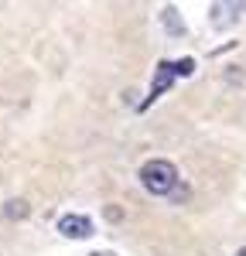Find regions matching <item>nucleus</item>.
I'll use <instances>...</instances> for the list:
<instances>
[{"label":"nucleus","instance_id":"39448f33","mask_svg":"<svg viewBox=\"0 0 246 256\" xmlns=\"http://www.w3.org/2000/svg\"><path fill=\"white\" fill-rule=\"evenodd\" d=\"M4 212H7V216H10V218H20V216H24V212H28V205L14 198V202H7V208H4Z\"/></svg>","mask_w":246,"mask_h":256},{"label":"nucleus","instance_id":"423d86ee","mask_svg":"<svg viewBox=\"0 0 246 256\" xmlns=\"http://www.w3.org/2000/svg\"><path fill=\"white\" fill-rule=\"evenodd\" d=\"M92 256H116V253H92Z\"/></svg>","mask_w":246,"mask_h":256},{"label":"nucleus","instance_id":"f03ea898","mask_svg":"<svg viewBox=\"0 0 246 256\" xmlns=\"http://www.w3.org/2000/svg\"><path fill=\"white\" fill-rule=\"evenodd\" d=\"M192 72H195V62H192V58H182V62H161V65H158V72H154V82H150V96L140 102V110H147L154 99H161V96H164V89H171L178 76H192Z\"/></svg>","mask_w":246,"mask_h":256},{"label":"nucleus","instance_id":"0eeeda50","mask_svg":"<svg viewBox=\"0 0 246 256\" xmlns=\"http://www.w3.org/2000/svg\"><path fill=\"white\" fill-rule=\"evenodd\" d=\"M236 256H246V246H243V250H240V253H236Z\"/></svg>","mask_w":246,"mask_h":256},{"label":"nucleus","instance_id":"20e7f679","mask_svg":"<svg viewBox=\"0 0 246 256\" xmlns=\"http://www.w3.org/2000/svg\"><path fill=\"white\" fill-rule=\"evenodd\" d=\"M164 28H171L174 34H182V31H184L182 20H178V10H174V7H168V10H164Z\"/></svg>","mask_w":246,"mask_h":256},{"label":"nucleus","instance_id":"7ed1b4c3","mask_svg":"<svg viewBox=\"0 0 246 256\" xmlns=\"http://www.w3.org/2000/svg\"><path fill=\"white\" fill-rule=\"evenodd\" d=\"M58 232L68 239H89L92 236V222L86 216H62L58 218Z\"/></svg>","mask_w":246,"mask_h":256},{"label":"nucleus","instance_id":"f257e3e1","mask_svg":"<svg viewBox=\"0 0 246 256\" xmlns=\"http://www.w3.org/2000/svg\"><path fill=\"white\" fill-rule=\"evenodd\" d=\"M140 181L150 195H171V188L178 184V168L171 160H147L140 168Z\"/></svg>","mask_w":246,"mask_h":256}]
</instances>
